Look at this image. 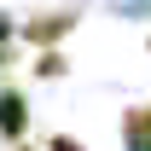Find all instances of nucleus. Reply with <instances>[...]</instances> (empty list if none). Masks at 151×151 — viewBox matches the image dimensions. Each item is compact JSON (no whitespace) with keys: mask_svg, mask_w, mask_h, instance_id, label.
Here are the masks:
<instances>
[{"mask_svg":"<svg viewBox=\"0 0 151 151\" xmlns=\"http://www.w3.org/2000/svg\"><path fill=\"white\" fill-rule=\"evenodd\" d=\"M35 76H47V81H52V76H64V52H58V47H47V52L35 58Z\"/></svg>","mask_w":151,"mask_h":151,"instance_id":"obj_4","label":"nucleus"},{"mask_svg":"<svg viewBox=\"0 0 151 151\" xmlns=\"http://www.w3.org/2000/svg\"><path fill=\"white\" fill-rule=\"evenodd\" d=\"M12 151H29V145H12Z\"/></svg>","mask_w":151,"mask_h":151,"instance_id":"obj_6","label":"nucleus"},{"mask_svg":"<svg viewBox=\"0 0 151 151\" xmlns=\"http://www.w3.org/2000/svg\"><path fill=\"white\" fill-rule=\"evenodd\" d=\"M23 134H29V99L23 93H0V139L23 145Z\"/></svg>","mask_w":151,"mask_h":151,"instance_id":"obj_2","label":"nucleus"},{"mask_svg":"<svg viewBox=\"0 0 151 151\" xmlns=\"http://www.w3.org/2000/svg\"><path fill=\"white\" fill-rule=\"evenodd\" d=\"M122 139H128V151H151V105L122 111Z\"/></svg>","mask_w":151,"mask_h":151,"instance_id":"obj_3","label":"nucleus"},{"mask_svg":"<svg viewBox=\"0 0 151 151\" xmlns=\"http://www.w3.org/2000/svg\"><path fill=\"white\" fill-rule=\"evenodd\" d=\"M47 151H87V145H81V139H70V134H52V139H47Z\"/></svg>","mask_w":151,"mask_h":151,"instance_id":"obj_5","label":"nucleus"},{"mask_svg":"<svg viewBox=\"0 0 151 151\" xmlns=\"http://www.w3.org/2000/svg\"><path fill=\"white\" fill-rule=\"evenodd\" d=\"M70 29H76V12H41V18H29V23H23V41L47 52V47H58Z\"/></svg>","mask_w":151,"mask_h":151,"instance_id":"obj_1","label":"nucleus"}]
</instances>
